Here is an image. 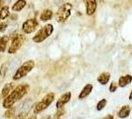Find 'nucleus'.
<instances>
[{"mask_svg": "<svg viewBox=\"0 0 132 119\" xmlns=\"http://www.w3.org/2000/svg\"><path fill=\"white\" fill-rule=\"evenodd\" d=\"M10 16L9 12V7L7 5H4L0 8V20H5Z\"/></svg>", "mask_w": 132, "mask_h": 119, "instance_id": "a211bd4d", "label": "nucleus"}, {"mask_svg": "<svg viewBox=\"0 0 132 119\" xmlns=\"http://www.w3.org/2000/svg\"><path fill=\"white\" fill-rule=\"evenodd\" d=\"M14 88H15V83L14 82H8V83H6L5 86H3L2 90H1V98H6L7 96L13 91Z\"/></svg>", "mask_w": 132, "mask_h": 119, "instance_id": "9b49d317", "label": "nucleus"}, {"mask_svg": "<svg viewBox=\"0 0 132 119\" xmlns=\"http://www.w3.org/2000/svg\"><path fill=\"white\" fill-rule=\"evenodd\" d=\"M7 70H8V65L7 63H2L1 66H0V76L1 78H4L7 73Z\"/></svg>", "mask_w": 132, "mask_h": 119, "instance_id": "412c9836", "label": "nucleus"}, {"mask_svg": "<svg viewBox=\"0 0 132 119\" xmlns=\"http://www.w3.org/2000/svg\"><path fill=\"white\" fill-rule=\"evenodd\" d=\"M130 112H131V106L123 105L120 109H119L118 112H117V116L121 119L127 118V117L130 115Z\"/></svg>", "mask_w": 132, "mask_h": 119, "instance_id": "f8f14e48", "label": "nucleus"}, {"mask_svg": "<svg viewBox=\"0 0 132 119\" xmlns=\"http://www.w3.org/2000/svg\"><path fill=\"white\" fill-rule=\"evenodd\" d=\"M53 16H54V12L51 9H45L42 13L40 14L39 19L42 22H48V21H50V20L53 18Z\"/></svg>", "mask_w": 132, "mask_h": 119, "instance_id": "dca6fc26", "label": "nucleus"}, {"mask_svg": "<svg viewBox=\"0 0 132 119\" xmlns=\"http://www.w3.org/2000/svg\"><path fill=\"white\" fill-rule=\"evenodd\" d=\"M118 88V82H115V81H112L109 86V91L110 92H115Z\"/></svg>", "mask_w": 132, "mask_h": 119, "instance_id": "b1692460", "label": "nucleus"}, {"mask_svg": "<svg viewBox=\"0 0 132 119\" xmlns=\"http://www.w3.org/2000/svg\"><path fill=\"white\" fill-rule=\"evenodd\" d=\"M27 116H28V113L26 111H23V112H20L17 115H15L12 119H27Z\"/></svg>", "mask_w": 132, "mask_h": 119, "instance_id": "5701e85b", "label": "nucleus"}, {"mask_svg": "<svg viewBox=\"0 0 132 119\" xmlns=\"http://www.w3.org/2000/svg\"><path fill=\"white\" fill-rule=\"evenodd\" d=\"M106 104H107V100L105 98L100 99L98 102H97V104H96V110L97 111H101L106 106Z\"/></svg>", "mask_w": 132, "mask_h": 119, "instance_id": "aec40b11", "label": "nucleus"}, {"mask_svg": "<svg viewBox=\"0 0 132 119\" xmlns=\"http://www.w3.org/2000/svg\"><path fill=\"white\" fill-rule=\"evenodd\" d=\"M26 5H27L26 0H17L13 5H12L11 10L13 11L14 13H16V12H20V11H22V10L25 8Z\"/></svg>", "mask_w": 132, "mask_h": 119, "instance_id": "4468645a", "label": "nucleus"}, {"mask_svg": "<svg viewBox=\"0 0 132 119\" xmlns=\"http://www.w3.org/2000/svg\"><path fill=\"white\" fill-rule=\"evenodd\" d=\"M64 114H65V108L64 107L57 109V112L55 113V115H54V119H60Z\"/></svg>", "mask_w": 132, "mask_h": 119, "instance_id": "4be33fe9", "label": "nucleus"}, {"mask_svg": "<svg viewBox=\"0 0 132 119\" xmlns=\"http://www.w3.org/2000/svg\"><path fill=\"white\" fill-rule=\"evenodd\" d=\"M2 4H3V0H0V8L2 7Z\"/></svg>", "mask_w": 132, "mask_h": 119, "instance_id": "c85d7f7f", "label": "nucleus"}, {"mask_svg": "<svg viewBox=\"0 0 132 119\" xmlns=\"http://www.w3.org/2000/svg\"><path fill=\"white\" fill-rule=\"evenodd\" d=\"M129 100H132V90L130 91V94H129Z\"/></svg>", "mask_w": 132, "mask_h": 119, "instance_id": "cd10ccee", "label": "nucleus"}, {"mask_svg": "<svg viewBox=\"0 0 132 119\" xmlns=\"http://www.w3.org/2000/svg\"><path fill=\"white\" fill-rule=\"evenodd\" d=\"M86 3V14L87 16H93L97 8V0H85Z\"/></svg>", "mask_w": 132, "mask_h": 119, "instance_id": "1a4fd4ad", "label": "nucleus"}, {"mask_svg": "<svg viewBox=\"0 0 132 119\" xmlns=\"http://www.w3.org/2000/svg\"><path fill=\"white\" fill-rule=\"evenodd\" d=\"M102 119H113V116L111 114H108V115H106L105 117H103Z\"/></svg>", "mask_w": 132, "mask_h": 119, "instance_id": "a878e982", "label": "nucleus"}, {"mask_svg": "<svg viewBox=\"0 0 132 119\" xmlns=\"http://www.w3.org/2000/svg\"><path fill=\"white\" fill-rule=\"evenodd\" d=\"M55 100V93L54 92H49L47 93L46 95L42 98L41 101L37 102L33 108L34 114H39V113L43 112L44 110H46L49 106L53 103V101Z\"/></svg>", "mask_w": 132, "mask_h": 119, "instance_id": "7ed1b4c3", "label": "nucleus"}, {"mask_svg": "<svg viewBox=\"0 0 132 119\" xmlns=\"http://www.w3.org/2000/svg\"><path fill=\"white\" fill-rule=\"evenodd\" d=\"M54 32V26L52 24H46L45 26H43L39 31H37V33L35 34V36H33V42L40 44L42 42H44L46 39H48Z\"/></svg>", "mask_w": 132, "mask_h": 119, "instance_id": "20e7f679", "label": "nucleus"}, {"mask_svg": "<svg viewBox=\"0 0 132 119\" xmlns=\"http://www.w3.org/2000/svg\"><path fill=\"white\" fill-rule=\"evenodd\" d=\"M71 99H72V92L71 91H67L64 94H62L60 96V98L57 100V102H56V108L60 109V108L65 107L67 103H69L71 101Z\"/></svg>", "mask_w": 132, "mask_h": 119, "instance_id": "6e6552de", "label": "nucleus"}, {"mask_svg": "<svg viewBox=\"0 0 132 119\" xmlns=\"http://www.w3.org/2000/svg\"><path fill=\"white\" fill-rule=\"evenodd\" d=\"M38 28H39V21L36 18H29L23 22L21 30L24 34L29 35V34H32L35 31H37Z\"/></svg>", "mask_w": 132, "mask_h": 119, "instance_id": "0eeeda50", "label": "nucleus"}, {"mask_svg": "<svg viewBox=\"0 0 132 119\" xmlns=\"http://www.w3.org/2000/svg\"><path fill=\"white\" fill-rule=\"evenodd\" d=\"M27 119H37V116H36V114H33V115L27 117Z\"/></svg>", "mask_w": 132, "mask_h": 119, "instance_id": "bb28decb", "label": "nucleus"}, {"mask_svg": "<svg viewBox=\"0 0 132 119\" xmlns=\"http://www.w3.org/2000/svg\"><path fill=\"white\" fill-rule=\"evenodd\" d=\"M110 73H107V72H103V73H100L98 74V76H97V82H98L99 84H101V86H105L108 83V81H109V79H110Z\"/></svg>", "mask_w": 132, "mask_h": 119, "instance_id": "ddd939ff", "label": "nucleus"}, {"mask_svg": "<svg viewBox=\"0 0 132 119\" xmlns=\"http://www.w3.org/2000/svg\"><path fill=\"white\" fill-rule=\"evenodd\" d=\"M0 22H1V20H0Z\"/></svg>", "mask_w": 132, "mask_h": 119, "instance_id": "c756f323", "label": "nucleus"}, {"mask_svg": "<svg viewBox=\"0 0 132 119\" xmlns=\"http://www.w3.org/2000/svg\"><path fill=\"white\" fill-rule=\"evenodd\" d=\"M24 41H25V36L22 34H17L16 36H14L12 41H11V44L8 48L7 53L9 55H13V54L17 53L21 49V47L23 46Z\"/></svg>", "mask_w": 132, "mask_h": 119, "instance_id": "423d86ee", "label": "nucleus"}, {"mask_svg": "<svg viewBox=\"0 0 132 119\" xmlns=\"http://www.w3.org/2000/svg\"><path fill=\"white\" fill-rule=\"evenodd\" d=\"M131 81H132V75H130V74L121 75L118 79V86L119 87H125L128 84H130Z\"/></svg>", "mask_w": 132, "mask_h": 119, "instance_id": "2eb2a0df", "label": "nucleus"}, {"mask_svg": "<svg viewBox=\"0 0 132 119\" xmlns=\"http://www.w3.org/2000/svg\"><path fill=\"white\" fill-rule=\"evenodd\" d=\"M9 39H10V37L7 35H3L2 37H0V54L4 53L6 51Z\"/></svg>", "mask_w": 132, "mask_h": 119, "instance_id": "f3484780", "label": "nucleus"}, {"mask_svg": "<svg viewBox=\"0 0 132 119\" xmlns=\"http://www.w3.org/2000/svg\"><path fill=\"white\" fill-rule=\"evenodd\" d=\"M15 112H16V108L12 106V107L6 109V111L4 113V116H5V118H13L15 116Z\"/></svg>", "mask_w": 132, "mask_h": 119, "instance_id": "6ab92c4d", "label": "nucleus"}, {"mask_svg": "<svg viewBox=\"0 0 132 119\" xmlns=\"http://www.w3.org/2000/svg\"><path fill=\"white\" fill-rule=\"evenodd\" d=\"M34 67H35V62H34L33 60H28L26 62H24V63L18 67V70L15 72L12 79H13L14 81L20 80L21 79L25 78L27 74L33 70Z\"/></svg>", "mask_w": 132, "mask_h": 119, "instance_id": "f03ea898", "label": "nucleus"}, {"mask_svg": "<svg viewBox=\"0 0 132 119\" xmlns=\"http://www.w3.org/2000/svg\"><path fill=\"white\" fill-rule=\"evenodd\" d=\"M73 9V4L70 2L64 3L62 6L58 9V11L56 12L55 18L58 23H64L69 19V17L71 16V11Z\"/></svg>", "mask_w": 132, "mask_h": 119, "instance_id": "39448f33", "label": "nucleus"}, {"mask_svg": "<svg viewBox=\"0 0 132 119\" xmlns=\"http://www.w3.org/2000/svg\"><path fill=\"white\" fill-rule=\"evenodd\" d=\"M93 89V86L92 83H86V86H84V88L81 89V91L79 92L78 98H79V100H82V99L86 98V97L92 93Z\"/></svg>", "mask_w": 132, "mask_h": 119, "instance_id": "9d476101", "label": "nucleus"}, {"mask_svg": "<svg viewBox=\"0 0 132 119\" xmlns=\"http://www.w3.org/2000/svg\"><path fill=\"white\" fill-rule=\"evenodd\" d=\"M7 27H8V23H7V22H0V32H1V33L5 32Z\"/></svg>", "mask_w": 132, "mask_h": 119, "instance_id": "393cba45", "label": "nucleus"}, {"mask_svg": "<svg viewBox=\"0 0 132 119\" xmlns=\"http://www.w3.org/2000/svg\"><path fill=\"white\" fill-rule=\"evenodd\" d=\"M29 89H30V86L27 84V83H21V84L15 86L13 91L10 93L6 98L3 99V101H2L3 108L8 109V108L12 107L16 102L23 99V97L28 93Z\"/></svg>", "mask_w": 132, "mask_h": 119, "instance_id": "f257e3e1", "label": "nucleus"}]
</instances>
